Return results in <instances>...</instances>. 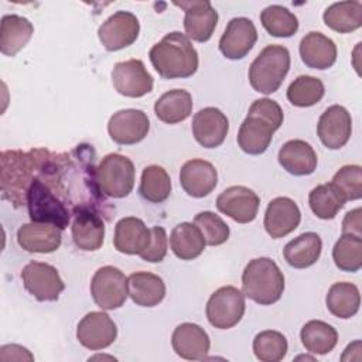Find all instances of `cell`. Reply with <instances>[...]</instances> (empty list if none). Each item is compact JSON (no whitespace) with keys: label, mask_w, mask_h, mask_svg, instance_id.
Wrapping results in <instances>:
<instances>
[{"label":"cell","mask_w":362,"mask_h":362,"mask_svg":"<svg viewBox=\"0 0 362 362\" xmlns=\"http://www.w3.org/2000/svg\"><path fill=\"white\" fill-rule=\"evenodd\" d=\"M288 349L286 337L274 329H266L259 332L253 339V352L262 362H279Z\"/></svg>","instance_id":"41"},{"label":"cell","mask_w":362,"mask_h":362,"mask_svg":"<svg viewBox=\"0 0 362 362\" xmlns=\"http://www.w3.org/2000/svg\"><path fill=\"white\" fill-rule=\"evenodd\" d=\"M34 34V27L28 18L7 14L1 18L0 30V51L7 57H14L21 51Z\"/></svg>","instance_id":"29"},{"label":"cell","mask_w":362,"mask_h":362,"mask_svg":"<svg viewBox=\"0 0 362 362\" xmlns=\"http://www.w3.org/2000/svg\"><path fill=\"white\" fill-rule=\"evenodd\" d=\"M151 240L148 246L139 255L143 260L150 263H160L167 255V233L161 226H153Z\"/></svg>","instance_id":"44"},{"label":"cell","mask_w":362,"mask_h":362,"mask_svg":"<svg viewBox=\"0 0 362 362\" xmlns=\"http://www.w3.org/2000/svg\"><path fill=\"white\" fill-rule=\"evenodd\" d=\"M256 41L257 30L253 21L246 17H235L228 23L219 40V51L228 59H242L250 52Z\"/></svg>","instance_id":"17"},{"label":"cell","mask_w":362,"mask_h":362,"mask_svg":"<svg viewBox=\"0 0 362 362\" xmlns=\"http://www.w3.org/2000/svg\"><path fill=\"white\" fill-rule=\"evenodd\" d=\"M290 69V52L286 47L272 44L264 47L249 68L252 88L263 95L274 93Z\"/></svg>","instance_id":"5"},{"label":"cell","mask_w":362,"mask_h":362,"mask_svg":"<svg viewBox=\"0 0 362 362\" xmlns=\"http://www.w3.org/2000/svg\"><path fill=\"white\" fill-rule=\"evenodd\" d=\"M17 242L25 252L51 253L61 246L62 235L55 225L30 222L21 225L17 230Z\"/></svg>","instance_id":"24"},{"label":"cell","mask_w":362,"mask_h":362,"mask_svg":"<svg viewBox=\"0 0 362 362\" xmlns=\"http://www.w3.org/2000/svg\"><path fill=\"white\" fill-rule=\"evenodd\" d=\"M180 184L189 197L204 198L218 184L216 168L202 158L188 160L180 170Z\"/></svg>","instance_id":"22"},{"label":"cell","mask_w":362,"mask_h":362,"mask_svg":"<svg viewBox=\"0 0 362 362\" xmlns=\"http://www.w3.org/2000/svg\"><path fill=\"white\" fill-rule=\"evenodd\" d=\"M170 246L178 259L192 260L204 252L206 242L201 229L195 223L182 222L171 230Z\"/></svg>","instance_id":"31"},{"label":"cell","mask_w":362,"mask_h":362,"mask_svg":"<svg viewBox=\"0 0 362 362\" xmlns=\"http://www.w3.org/2000/svg\"><path fill=\"white\" fill-rule=\"evenodd\" d=\"M192 112V98L184 89H171L163 93L154 103V113L158 120L167 124L184 122Z\"/></svg>","instance_id":"32"},{"label":"cell","mask_w":362,"mask_h":362,"mask_svg":"<svg viewBox=\"0 0 362 362\" xmlns=\"http://www.w3.org/2000/svg\"><path fill=\"white\" fill-rule=\"evenodd\" d=\"M260 23L273 37H291L298 30V18L287 7L272 4L260 13Z\"/></svg>","instance_id":"38"},{"label":"cell","mask_w":362,"mask_h":362,"mask_svg":"<svg viewBox=\"0 0 362 362\" xmlns=\"http://www.w3.org/2000/svg\"><path fill=\"white\" fill-rule=\"evenodd\" d=\"M322 18L325 25L337 33H352L362 25V4L356 0L332 3L325 8Z\"/></svg>","instance_id":"34"},{"label":"cell","mask_w":362,"mask_h":362,"mask_svg":"<svg viewBox=\"0 0 362 362\" xmlns=\"http://www.w3.org/2000/svg\"><path fill=\"white\" fill-rule=\"evenodd\" d=\"M283 110L276 100L269 98L255 100L239 127L240 150L250 156L263 154L269 148L274 132L283 124Z\"/></svg>","instance_id":"1"},{"label":"cell","mask_w":362,"mask_h":362,"mask_svg":"<svg viewBox=\"0 0 362 362\" xmlns=\"http://www.w3.org/2000/svg\"><path fill=\"white\" fill-rule=\"evenodd\" d=\"M332 259L339 270L358 272L362 267V238L342 233L332 247Z\"/></svg>","instance_id":"39"},{"label":"cell","mask_w":362,"mask_h":362,"mask_svg":"<svg viewBox=\"0 0 362 362\" xmlns=\"http://www.w3.org/2000/svg\"><path fill=\"white\" fill-rule=\"evenodd\" d=\"M90 294L102 310H117L129 296L127 277L115 266H103L95 272L90 280Z\"/></svg>","instance_id":"8"},{"label":"cell","mask_w":362,"mask_h":362,"mask_svg":"<svg viewBox=\"0 0 362 362\" xmlns=\"http://www.w3.org/2000/svg\"><path fill=\"white\" fill-rule=\"evenodd\" d=\"M325 93L321 79L310 75H300L287 88V99L297 107H310L318 103Z\"/></svg>","instance_id":"40"},{"label":"cell","mask_w":362,"mask_h":362,"mask_svg":"<svg viewBox=\"0 0 362 362\" xmlns=\"http://www.w3.org/2000/svg\"><path fill=\"white\" fill-rule=\"evenodd\" d=\"M279 164L293 175H310L317 168V154L304 140H288L281 146L277 156Z\"/></svg>","instance_id":"27"},{"label":"cell","mask_w":362,"mask_h":362,"mask_svg":"<svg viewBox=\"0 0 362 362\" xmlns=\"http://www.w3.org/2000/svg\"><path fill=\"white\" fill-rule=\"evenodd\" d=\"M150 130V120L143 110L122 109L113 113L107 122L110 139L122 146L141 141Z\"/></svg>","instance_id":"16"},{"label":"cell","mask_w":362,"mask_h":362,"mask_svg":"<svg viewBox=\"0 0 362 362\" xmlns=\"http://www.w3.org/2000/svg\"><path fill=\"white\" fill-rule=\"evenodd\" d=\"M129 296L136 305L156 307L165 297V284L157 274L136 272L127 277Z\"/></svg>","instance_id":"28"},{"label":"cell","mask_w":362,"mask_h":362,"mask_svg":"<svg viewBox=\"0 0 362 362\" xmlns=\"http://www.w3.org/2000/svg\"><path fill=\"white\" fill-rule=\"evenodd\" d=\"M25 205L28 208V215L31 222L51 223L59 228L61 230L69 225L71 215H72L71 211L47 187V184L40 177L35 175V171H34V178L27 191Z\"/></svg>","instance_id":"6"},{"label":"cell","mask_w":362,"mask_h":362,"mask_svg":"<svg viewBox=\"0 0 362 362\" xmlns=\"http://www.w3.org/2000/svg\"><path fill=\"white\" fill-rule=\"evenodd\" d=\"M243 294L260 305H272L284 291V274L270 257L252 259L242 273Z\"/></svg>","instance_id":"4"},{"label":"cell","mask_w":362,"mask_h":362,"mask_svg":"<svg viewBox=\"0 0 362 362\" xmlns=\"http://www.w3.org/2000/svg\"><path fill=\"white\" fill-rule=\"evenodd\" d=\"M331 184L345 201H356L362 197V167L349 164L341 167L332 177Z\"/></svg>","instance_id":"42"},{"label":"cell","mask_w":362,"mask_h":362,"mask_svg":"<svg viewBox=\"0 0 362 362\" xmlns=\"http://www.w3.org/2000/svg\"><path fill=\"white\" fill-rule=\"evenodd\" d=\"M301 61L313 69H328L337 61L335 42L320 31H311L305 34L300 41Z\"/></svg>","instance_id":"25"},{"label":"cell","mask_w":362,"mask_h":362,"mask_svg":"<svg viewBox=\"0 0 362 362\" xmlns=\"http://www.w3.org/2000/svg\"><path fill=\"white\" fill-rule=\"evenodd\" d=\"M134 164L119 153L106 154L95 170V177L100 192L110 198H124L134 187Z\"/></svg>","instance_id":"7"},{"label":"cell","mask_w":362,"mask_h":362,"mask_svg":"<svg viewBox=\"0 0 362 362\" xmlns=\"http://www.w3.org/2000/svg\"><path fill=\"white\" fill-rule=\"evenodd\" d=\"M150 62L158 75L164 79L189 78L198 69V52L191 40L173 31L154 44L148 52Z\"/></svg>","instance_id":"2"},{"label":"cell","mask_w":362,"mask_h":362,"mask_svg":"<svg viewBox=\"0 0 362 362\" xmlns=\"http://www.w3.org/2000/svg\"><path fill=\"white\" fill-rule=\"evenodd\" d=\"M117 337V327L103 311L88 313L76 327V339L90 351L110 346Z\"/></svg>","instance_id":"15"},{"label":"cell","mask_w":362,"mask_h":362,"mask_svg":"<svg viewBox=\"0 0 362 362\" xmlns=\"http://www.w3.org/2000/svg\"><path fill=\"white\" fill-rule=\"evenodd\" d=\"M362 221H361V208L349 211L342 221V233H349L362 238Z\"/></svg>","instance_id":"45"},{"label":"cell","mask_w":362,"mask_h":362,"mask_svg":"<svg viewBox=\"0 0 362 362\" xmlns=\"http://www.w3.org/2000/svg\"><path fill=\"white\" fill-rule=\"evenodd\" d=\"M300 339L308 352L325 355L335 348L338 342V332L328 322L311 320L303 325Z\"/></svg>","instance_id":"35"},{"label":"cell","mask_w":362,"mask_h":362,"mask_svg":"<svg viewBox=\"0 0 362 362\" xmlns=\"http://www.w3.org/2000/svg\"><path fill=\"white\" fill-rule=\"evenodd\" d=\"M115 89L127 98H141L153 90V76L140 59L117 62L112 71Z\"/></svg>","instance_id":"12"},{"label":"cell","mask_w":362,"mask_h":362,"mask_svg":"<svg viewBox=\"0 0 362 362\" xmlns=\"http://www.w3.org/2000/svg\"><path fill=\"white\" fill-rule=\"evenodd\" d=\"M10 348L13 349V352H8L7 348L1 346L0 348V359L1 361H33L34 356L30 354V351L21 345H16L11 344Z\"/></svg>","instance_id":"46"},{"label":"cell","mask_w":362,"mask_h":362,"mask_svg":"<svg viewBox=\"0 0 362 362\" xmlns=\"http://www.w3.org/2000/svg\"><path fill=\"white\" fill-rule=\"evenodd\" d=\"M245 310V294L233 286H223L212 293L206 303L205 313L212 327L229 329L242 320Z\"/></svg>","instance_id":"9"},{"label":"cell","mask_w":362,"mask_h":362,"mask_svg":"<svg viewBox=\"0 0 362 362\" xmlns=\"http://www.w3.org/2000/svg\"><path fill=\"white\" fill-rule=\"evenodd\" d=\"M325 304L328 311L334 317L348 320L359 311V305H361L359 288L354 283H348V281L334 283L327 293Z\"/></svg>","instance_id":"33"},{"label":"cell","mask_w":362,"mask_h":362,"mask_svg":"<svg viewBox=\"0 0 362 362\" xmlns=\"http://www.w3.org/2000/svg\"><path fill=\"white\" fill-rule=\"evenodd\" d=\"M260 205L257 194L245 185H232L223 189L216 198V208L239 223L255 221Z\"/></svg>","instance_id":"14"},{"label":"cell","mask_w":362,"mask_h":362,"mask_svg":"<svg viewBox=\"0 0 362 362\" xmlns=\"http://www.w3.org/2000/svg\"><path fill=\"white\" fill-rule=\"evenodd\" d=\"M194 223L201 229L204 239L209 246H219L229 239V226L219 215L211 211L197 214Z\"/></svg>","instance_id":"43"},{"label":"cell","mask_w":362,"mask_h":362,"mask_svg":"<svg viewBox=\"0 0 362 362\" xmlns=\"http://www.w3.org/2000/svg\"><path fill=\"white\" fill-rule=\"evenodd\" d=\"M72 239L76 247L93 252L102 247L105 238V222L96 208H79L74 212Z\"/></svg>","instance_id":"19"},{"label":"cell","mask_w":362,"mask_h":362,"mask_svg":"<svg viewBox=\"0 0 362 362\" xmlns=\"http://www.w3.org/2000/svg\"><path fill=\"white\" fill-rule=\"evenodd\" d=\"M322 240L315 232H305L290 240L283 255L286 262L294 269H305L313 266L321 256Z\"/></svg>","instance_id":"30"},{"label":"cell","mask_w":362,"mask_h":362,"mask_svg":"<svg viewBox=\"0 0 362 362\" xmlns=\"http://www.w3.org/2000/svg\"><path fill=\"white\" fill-rule=\"evenodd\" d=\"M151 240V230L136 216L122 218L115 226L113 245L124 255H140Z\"/></svg>","instance_id":"26"},{"label":"cell","mask_w":362,"mask_h":362,"mask_svg":"<svg viewBox=\"0 0 362 362\" xmlns=\"http://www.w3.org/2000/svg\"><path fill=\"white\" fill-rule=\"evenodd\" d=\"M25 290L38 301H57L65 288L58 270L44 262H30L21 270Z\"/></svg>","instance_id":"10"},{"label":"cell","mask_w":362,"mask_h":362,"mask_svg":"<svg viewBox=\"0 0 362 362\" xmlns=\"http://www.w3.org/2000/svg\"><path fill=\"white\" fill-rule=\"evenodd\" d=\"M301 221L298 205L288 197L272 199L264 212V229L273 239H280L297 229Z\"/></svg>","instance_id":"21"},{"label":"cell","mask_w":362,"mask_h":362,"mask_svg":"<svg viewBox=\"0 0 362 362\" xmlns=\"http://www.w3.org/2000/svg\"><path fill=\"white\" fill-rule=\"evenodd\" d=\"M171 345L180 358L199 361L206 358L211 341L206 331L198 324L182 322L175 327L171 337Z\"/></svg>","instance_id":"23"},{"label":"cell","mask_w":362,"mask_h":362,"mask_svg":"<svg viewBox=\"0 0 362 362\" xmlns=\"http://www.w3.org/2000/svg\"><path fill=\"white\" fill-rule=\"evenodd\" d=\"M229 120L218 107H204L194 115L192 134L205 148L219 147L228 134Z\"/></svg>","instance_id":"20"},{"label":"cell","mask_w":362,"mask_h":362,"mask_svg":"<svg viewBox=\"0 0 362 362\" xmlns=\"http://www.w3.org/2000/svg\"><path fill=\"white\" fill-rule=\"evenodd\" d=\"M139 33V18L130 11L119 10L102 23L98 37L107 51H119L132 45L137 40Z\"/></svg>","instance_id":"11"},{"label":"cell","mask_w":362,"mask_h":362,"mask_svg":"<svg viewBox=\"0 0 362 362\" xmlns=\"http://www.w3.org/2000/svg\"><path fill=\"white\" fill-rule=\"evenodd\" d=\"M139 192L148 202H164L171 192V180L168 173L160 165L146 167L141 173Z\"/></svg>","instance_id":"36"},{"label":"cell","mask_w":362,"mask_h":362,"mask_svg":"<svg viewBox=\"0 0 362 362\" xmlns=\"http://www.w3.org/2000/svg\"><path fill=\"white\" fill-rule=\"evenodd\" d=\"M352 133L349 112L341 105H332L324 110L317 124V134L321 143L329 150L344 147Z\"/></svg>","instance_id":"18"},{"label":"cell","mask_w":362,"mask_h":362,"mask_svg":"<svg viewBox=\"0 0 362 362\" xmlns=\"http://www.w3.org/2000/svg\"><path fill=\"white\" fill-rule=\"evenodd\" d=\"M177 7H181L185 13L184 30L189 40L205 42L208 41L218 24V11L208 0H188L174 1Z\"/></svg>","instance_id":"13"},{"label":"cell","mask_w":362,"mask_h":362,"mask_svg":"<svg viewBox=\"0 0 362 362\" xmlns=\"http://www.w3.org/2000/svg\"><path fill=\"white\" fill-rule=\"evenodd\" d=\"M345 202L344 197L331 182L317 185L308 195V205L311 211L317 218L324 221L334 219Z\"/></svg>","instance_id":"37"},{"label":"cell","mask_w":362,"mask_h":362,"mask_svg":"<svg viewBox=\"0 0 362 362\" xmlns=\"http://www.w3.org/2000/svg\"><path fill=\"white\" fill-rule=\"evenodd\" d=\"M37 151L4 150L0 157V184L3 198L10 201L16 208L25 205L28 187L34 178Z\"/></svg>","instance_id":"3"}]
</instances>
